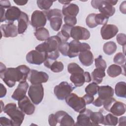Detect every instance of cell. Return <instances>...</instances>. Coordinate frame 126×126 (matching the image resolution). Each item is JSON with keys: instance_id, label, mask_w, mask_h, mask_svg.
<instances>
[{"instance_id": "obj_1", "label": "cell", "mask_w": 126, "mask_h": 126, "mask_svg": "<svg viewBox=\"0 0 126 126\" xmlns=\"http://www.w3.org/2000/svg\"><path fill=\"white\" fill-rule=\"evenodd\" d=\"M30 70V68L24 64L16 67L6 68L4 64L0 63V77L9 88L14 87L16 82L26 81Z\"/></svg>"}, {"instance_id": "obj_2", "label": "cell", "mask_w": 126, "mask_h": 126, "mask_svg": "<svg viewBox=\"0 0 126 126\" xmlns=\"http://www.w3.org/2000/svg\"><path fill=\"white\" fill-rule=\"evenodd\" d=\"M3 111L10 118L13 126H20L21 125L24 120L25 113L17 107L15 103L7 104L3 108Z\"/></svg>"}, {"instance_id": "obj_3", "label": "cell", "mask_w": 126, "mask_h": 126, "mask_svg": "<svg viewBox=\"0 0 126 126\" xmlns=\"http://www.w3.org/2000/svg\"><path fill=\"white\" fill-rule=\"evenodd\" d=\"M118 0H102L91 1L92 6L95 9H98L100 13L108 17L112 16L115 12V8L113 5H115Z\"/></svg>"}, {"instance_id": "obj_4", "label": "cell", "mask_w": 126, "mask_h": 126, "mask_svg": "<svg viewBox=\"0 0 126 126\" xmlns=\"http://www.w3.org/2000/svg\"><path fill=\"white\" fill-rule=\"evenodd\" d=\"M62 43L60 38L56 35L49 37L45 42L38 45L35 50L43 53H47L58 49L60 44Z\"/></svg>"}, {"instance_id": "obj_5", "label": "cell", "mask_w": 126, "mask_h": 126, "mask_svg": "<svg viewBox=\"0 0 126 126\" xmlns=\"http://www.w3.org/2000/svg\"><path fill=\"white\" fill-rule=\"evenodd\" d=\"M65 100L66 104L76 112L80 113L86 108V104L83 97H79L75 93H70Z\"/></svg>"}, {"instance_id": "obj_6", "label": "cell", "mask_w": 126, "mask_h": 126, "mask_svg": "<svg viewBox=\"0 0 126 126\" xmlns=\"http://www.w3.org/2000/svg\"><path fill=\"white\" fill-rule=\"evenodd\" d=\"M28 95L34 104H39L44 96V88L42 85L32 84L29 88Z\"/></svg>"}, {"instance_id": "obj_7", "label": "cell", "mask_w": 126, "mask_h": 126, "mask_svg": "<svg viewBox=\"0 0 126 126\" xmlns=\"http://www.w3.org/2000/svg\"><path fill=\"white\" fill-rule=\"evenodd\" d=\"M74 89L75 87L71 84L66 81H63L54 87V93L58 99L63 100L68 94L71 93Z\"/></svg>"}, {"instance_id": "obj_8", "label": "cell", "mask_w": 126, "mask_h": 126, "mask_svg": "<svg viewBox=\"0 0 126 126\" xmlns=\"http://www.w3.org/2000/svg\"><path fill=\"white\" fill-rule=\"evenodd\" d=\"M90 46L86 43H81L79 41L73 40L69 43V49L67 56L70 58H72L78 56L80 52L90 50Z\"/></svg>"}, {"instance_id": "obj_9", "label": "cell", "mask_w": 126, "mask_h": 126, "mask_svg": "<svg viewBox=\"0 0 126 126\" xmlns=\"http://www.w3.org/2000/svg\"><path fill=\"white\" fill-rule=\"evenodd\" d=\"M47 58V54L36 50L30 51L26 55V61L31 64L40 65L43 63Z\"/></svg>"}, {"instance_id": "obj_10", "label": "cell", "mask_w": 126, "mask_h": 126, "mask_svg": "<svg viewBox=\"0 0 126 126\" xmlns=\"http://www.w3.org/2000/svg\"><path fill=\"white\" fill-rule=\"evenodd\" d=\"M70 36L74 40L79 41L80 40H87L90 37L89 31L86 28L79 26L72 27L70 30Z\"/></svg>"}, {"instance_id": "obj_11", "label": "cell", "mask_w": 126, "mask_h": 126, "mask_svg": "<svg viewBox=\"0 0 126 126\" xmlns=\"http://www.w3.org/2000/svg\"><path fill=\"white\" fill-rule=\"evenodd\" d=\"M48 75L45 72L32 69L29 74L28 79L32 84H39L46 83L48 80Z\"/></svg>"}, {"instance_id": "obj_12", "label": "cell", "mask_w": 126, "mask_h": 126, "mask_svg": "<svg viewBox=\"0 0 126 126\" xmlns=\"http://www.w3.org/2000/svg\"><path fill=\"white\" fill-rule=\"evenodd\" d=\"M47 17L44 11L35 10L33 12L31 20V25L34 28H42L46 24Z\"/></svg>"}, {"instance_id": "obj_13", "label": "cell", "mask_w": 126, "mask_h": 126, "mask_svg": "<svg viewBox=\"0 0 126 126\" xmlns=\"http://www.w3.org/2000/svg\"><path fill=\"white\" fill-rule=\"evenodd\" d=\"M70 80L76 87L83 86L85 82H90L92 81V77L89 72H84L76 74H71Z\"/></svg>"}, {"instance_id": "obj_14", "label": "cell", "mask_w": 126, "mask_h": 126, "mask_svg": "<svg viewBox=\"0 0 126 126\" xmlns=\"http://www.w3.org/2000/svg\"><path fill=\"white\" fill-rule=\"evenodd\" d=\"M117 27L113 24H105L100 29V34L103 39L108 40L114 37L118 32Z\"/></svg>"}, {"instance_id": "obj_15", "label": "cell", "mask_w": 126, "mask_h": 126, "mask_svg": "<svg viewBox=\"0 0 126 126\" xmlns=\"http://www.w3.org/2000/svg\"><path fill=\"white\" fill-rule=\"evenodd\" d=\"M54 114L57 119L58 123H59L61 126H75L73 119L66 112L59 111Z\"/></svg>"}, {"instance_id": "obj_16", "label": "cell", "mask_w": 126, "mask_h": 126, "mask_svg": "<svg viewBox=\"0 0 126 126\" xmlns=\"http://www.w3.org/2000/svg\"><path fill=\"white\" fill-rule=\"evenodd\" d=\"M0 32L1 37H14L18 34V28L13 23L2 24L0 26Z\"/></svg>"}, {"instance_id": "obj_17", "label": "cell", "mask_w": 126, "mask_h": 126, "mask_svg": "<svg viewBox=\"0 0 126 126\" xmlns=\"http://www.w3.org/2000/svg\"><path fill=\"white\" fill-rule=\"evenodd\" d=\"M18 107L25 114L28 115H32L35 110V106L32 103L27 96L18 101Z\"/></svg>"}, {"instance_id": "obj_18", "label": "cell", "mask_w": 126, "mask_h": 126, "mask_svg": "<svg viewBox=\"0 0 126 126\" xmlns=\"http://www.w3.org/2000/svg\"><path fill=\"white\" fill-rule=\"evenodd\" d=\"M29 87V84L26 81L19 82L17 88L12 94L11 97L15 100H21L26 96Z\"/></svg>"}, {"instance_id": "obj_19", "label": "cell", "mask_w": 126, "mask_h": 126, "mask_svg": "<svg viewBox=\"0 0 126 126\" xmlns=\"http://www.w3.org/2000/svg\"><path fill=\"white\" fill-rule=\"evenodd\" d=\"M92 111L89 109L86 108L83 112L80 113L77 116L75 126H93V124L90 119V114Z\"/></svg>"}, {"instance_id": "obj_20", "label": "cell", "mask_w": 126, "mask_h": 126, "mask_svg": "<svg viewBox=\"0 0 126 126\" xmlns=\"http://www.w3.org/2000/svg\"><path fill=\"white\" fill-rule=\"evenodd\" d=\"M22 11L17 7L12 6L7 9L5 13V20L8 23H13L15 20H18L20 17Z\"/></svg>"}, {"instance_id": "obj_21", "label": "cell", "mask_w": 126, "mask_h": 126, "mask_svg": "<svg viewBox=\"0 0 126 126\" xmlns=\"http://www.w3.org/2000/svg\"><path fill=\"white\" fill-rule=\"evenodd\" d=\"M78 56L79 61L83 65L89 66L93 64L94 58L93 54L90 50H85L81 52Z\"/></svg>"}, {"instance_id": "obj_22", "label": "cell", "mask_w": 126, "mask_h": 126, "mask_svg": "<svg viewBox=\"0 0 126 126\" xmlns=\"http://www.w3.org/2000/svg\"><path fill=\"white\" fill-rule=\"evenodd\" d=\"M113 115L116 116H120L123 115L126 112V104L121 101L116 100L112 104L109 111Z\"/></svg>"}, {"instance_id": "obj_23", "label": "cell", "mask_w": 126, "mask_h": 126, "mask_svg": "<svg viewBox=\"0 0 126 126\" xmlns=\"http://www.w3.org/2000/svg\"><path fill=\"white\" fill-rule=\"evenodd\" d=\"M97 93L98 97L104 101L105 99L113 96L114 89L108 85L99 86Z\"/></svg>"}, {"instance_id": "obj_24", "label": "cell", "mask_w": 126, "mask_h": 126, "mask_svg": "<svg viewBox=\"0 0 126 126\" xmlns=\"http://www.w3.org/2000/svg\"><path fill=\"white\" fill-rule=\"evenodd\" d=\"M17 21L18 32L19 34H22L26 31L28 27L29 22L28 15L26 13L22 11L21 15Z\"/></svg>"}, {"instance_id": "obj_25", "label": "cell", "mask_w": 126, "mask_h": 126, "mask_svg": "<svg viewBox=\"0 0 126 126\" xmlns=\"http://www.w3.org/2000/svg\"><path fill=\"white\" fill-rule=\"evenodd\" d=\"M79 8L77 5L74 3H69L65 5L62 8V14L64 16H75L78 14Z\"/></svg>"}, {"instance_id": "obj_26", "label": "cell", "mask_w": 126, "mask_h": 126, "mask_svg": "<svg viewBox=\"0 0 126 126\" xmlns=\"http://www.w3.org/2000/svg\"><path fill=\"white\" fill-rule=\"evenodd\" d=\"M92 80L97 84H100L103 77L105 76V70L101 68H96L92 72Z\"/></svg>"}, {"instance_id": "obj_27", "label": "cell", "mask_w": 126, "mask_h": 126, "mask_svg": "<svg viewBox=\"0 0 126 126\" xmlns=\"http://www.w3.org/2000/svg\"><path fill=\"white\" fill-rule=\"evenodd\" d=\"M46 54L47 58L44 62V64L47 68H50L51 64L59 57L60 53L58 49H57Z\"/></svg>"}, {"instance_id": "obj_28", "label": "cell", "mask_w": 126, "mask_h": 126, "mask_svg": "<svg viewBox=\"0 0 126 126\" xmlns=\"http://www.w3.org/2000/svg\"><path fill=\"white\" fill-rule=\"evenodd\" d=\"M72 27L64 24L62 28L61 31L57 34V35L60 38L62 42H67V41L70 38V32Z\"/></svg>"}, {"instance_id": "obj_29", "label": "cell", "mask_w": 126, "mask_h": 126, "mask_svg": "<svg viewBox=\"0 0 126 126\" xmlns=\"http://www.w3.org/2000/svg\"><path fill=\"white\" fill-rule=\"evenodd\" d=\"M34 34L36 39L39 41H46L50 37L49 31L44 27L36 29Z\"/></svg>"}, {"instance_id": "obj_30", "label": "cell", "mask_w": 126, "mask_h": 126, "mask_svg": "<svg viewBox=\"0 0 126 126\" xmlns=\"http://www.w3.org/2000/svg\"><path fill=\"white\" fill-rule=\"evenodd\" d=\"M116 95L120 97L126 98V84L125 82L121 81L117 83L115 87Z\"/></svg>"}, {"instance_id": "obj_31", "label": "cell", "mask_w": 126, "mask_h": 126, "mask_svg": "<svg viewBox=\"0 0 126 126\" xmlns=\"http://www.w3.org/2000/svg\"><path fill=\"white\" fill-rule=\"evenodd\" d=\"M90 119L93 126L102 124L104 120V116L101 112H92L90 114Z\"/></svg>"}, {"instance_id": "obj_32", "label": "cell", "mask_w": 126, "mask_h": 126, "mask_svg": "<svg viewBox=\"0 0 126 126\" xmlns=\"http://www.w3.org/2000/svg\"><path fill=\"white\" fill-rule=\"evenodd\" d=\"M107 73L109 76L113 78L116 77L122 73V69L120 66L113 64L108 67Z\"/></svg>"}, {"instance_id": "obj_33", "label": "cell", "mask_w": 126, "mask_h": 126, "mask_svg": "<svg viewBox=\"0 0 126 126\" xmlns=\"http://www.w3.org/2000/svg\"><path fill=\"white\" fill-rule=\"evenodd\" d=\"M63 17L60 16H55L52 17L49 20L50 25L52 29L55 31H59L63 23Z\"/></svg>"}, {"instance_id": "obj_34", "label": "cell", "mask_w": 126, "mask_h": 126, "mask_svg": "<svg viewBox=\"0 0 126 126\" xmlns=\"http://www.w3.org/2000/svg\"><path fill=\"white\" fill-rule=\"evenodd\" d=\"M117 49L116 44L113 41H108L103 45V50L105 54L111 55L114 54Z\"/></svg>"}, {"instance_id": "obj_35", "label": "cell", "mask_w": 126, "mask_h": 126, "mask_svg": "<svg viewBox=\"0 0 126 126\" xmlns=\"http://www.w3.org/2000/svg\"><path fill=\"white\" fill-rule=\"evenodd\" d=\"M118 122V118L115 115L109 113L104 116V120L102 124L105 126H116Z\"/></svg>"}, {"instance_id": "obj_36", "label": "cell", "mask_w": 126, "mask_h": 126, "mask_svg": "<svg viewBox=\"0 0 126 126\" xmlns=\"http://www.w3.org/2000/svg\"><path fill=\"white\" fill-rule=\"evenodd\" d=\"M67 70L71 74L83 73L84 72V70L78 64L75 63H72L68 64L67 66Z\"/></svg>"}, {"instance_id": "obj_37", "label": "cell", "mask_w": 126, "mask_h": 126, "mask_svg": "<svg viewBox=\"0 0 126 126\" xmlns=\"http://www.w3.org/2000/svg\"><path fill=\"white\" fill-rule=\"evenodd\" d=\"M98 87L99 86L98 85L93 82L87 86L85 88V91L86 94L94 95L97 93Z\"/></svg>"}, {"instance_id": "obj_38", "label": "cell", "mask_w": 126, "mask_h": 126, "mask_svg": "<svg viewBox=\"0 0 126 126\" xmlns=\"http://www.w3.org/2000/svg\"><path fill=\"white\" fill-rule=\"evenodd\" d=\"M55 0H37L36 3L38 7L41 10H48L52 5L53 2Z\"/></svg>"}, {"instance_id": "obj_39", "label": "cell", "mask_w": 126, "mask_h": 126, "mask_svg": "<svg viewBox=\"0 0 126 126\" xmlns=\"http://www.w3.org/2000/svg\"><path fill=\"white\" fill-rule=\"evenodd\" d=\"M44 12L48 20H49L50 18L55 16H60L63 17L62 11L59 9H52L49 10L44 11Z\"/></svg>"}, {"instance_id": "obj_40", "label": "cell", "mask_w": 126, "mask_h": 126, "mask_svg": "<svg viewBox=\"0 0 126 126\" xmlns=\"http://www.w3.org/2000/svg\"><path fill=\"white\" fill-rule=\"evenodd\" d=\"M64 68V66L62 62L60 61H55L51 65L50 69L51 71L54 72L58 73L60 72L63 70Z\"/></svg>"}, {"instance_id": "obj_41", "label": "cell", "mask_w": 126, "mask_h": 126, "mask_svg": "<svg viewBox=\"0 0 126 126\" xmlns=\"http://www.w3.org/2000/svg\"><path fill=\"white\" fill-rule=\"evenodd\" d=\"M108 19V17L103 15L102 13L95 14V20L97 25H104L105 24H107Z\"/></svg>"}, {"instance_id": "obj_42", "label": "cell", "mask_w": 126, "mask_h": 126, "mask_svg": "<svg viewBox=\"0 0 126 126\" xmlns=\"http://www.w3.org/2000/svg\"><path fill=\"white\" fill-rule=\"evenodd\" d=\"M95 13H91L88 15L86 18V25L90 28H94L97 26L95 20Z\"/></svg>"}, {"instance_id": "obj_43", "label": "cell", "mask_w": 126, "mask_h": 126, "mask_svg": "<svg viewBox=\"0 0 126 126\" xmlns=\"http://www.w3.org/2000/svg\"><path fill=\"white\" fill-rule=\"evenodd\" d=\"M125 55L121 52H119L116 54L113 59V62L114 63L119 65H123L125 63Z\"/></svg>"}, {"instance_id": "obj_44", "label": "cell", "mask_w": 126, "mask_h": 126, "mask_svg": "<svg viewBox=\"0 0 126 126\" xmlns=\"http://www.w3.org/2000/svg\"><path fill=\"white\" fill-rule=\"evenodd\" d=\"M94 62L96 68H101L105 70L107 67V64L106 62L103 59L101 55H99L97 58L95 59Z\"/></svg>"}, {"instance_id": "obj_45", "label": "cell", "mask_w": 126, "mask_h": 126, "mask_svg": "<svg viewBox=\"0 0 126 126\" xmlns=\"http://www.w3.org/2000/svg\"><path fill=\"white\" fill-rule=\"evenodd\" d=\"M58 50L64 56H67L68 51L69 49V43L64 42L61 43L58 47Z\"/></svg>"}, {"instance_id": "obj_46", "label": "cell", "mask_w": 126, "mask_h": 126, "mask_svg": "<svg viewBox=\"0 0 126 126\" xmlns=\"http://www.w3.org/2000/svg\"><path fill=\"white\" fill-rule=\"evenodd\" d=\"M63 20L65 24L70 27H74L77 23V19L75 16H64Z\"/></svg>"}, {"instance_id": "obj_47", "label": "cell", "mask_w": 126, "mask_h": 126, "mask_svg": "<svg viewBox=\"0 0 126 126\" xmlns=\"http://www.w3.org/2000/svg\"><path fill=\"white\" fill-rule=\"evenodd\" d=\"M117 42L121 45L125 47L126 44V34L122 33H120L116 36Z\"/></svg>"}, {"instance_id": "obj_48", "label": "cell", "mask_w": 126, "mask_h": 126, "mask_svg": "<svg viewBox=\"0 0 126 126\" xmlns=\"http://www.w3.org/2000/svg\"><path fill=\"white\" fill-rule=\"evenodd\" d=\"M0 125L1 126H13V123L11 119L5 117L0 118Z\"/></svg>"}, {"instance_id": "obj_49", "label": "cell", "mask_w": 126, "mask_h": 126, "mask_svg": "<svg viewBox=\"0 0 126 126\" xmlns=\"http://www.w3.org/2000/svg\"><path fill=\"white\" fill-rule=\"evenodd\" d=\"M48 122L50 126H55L57 125L58 122L54 114H51L49 116Z\"/></svg>"}, {"instance_id": "obj_50", "label": "cell", "mask_w": 126, "mask_h": 126, "mask_svg": "<svg viewBox=\"0 0 126 126\" xmlns=\"http://www.w3.org/2000/svg\"><path fill=\"white\" fill-rule=\"evenodd\" d=\"M83 98L86 103V105L90 104L92 103L93 101L94 100V97L92 95L86 94L83 96Z\"/></svg>"}, {"instance_id": "obj_51", "label": "cell", "mask_w": 126, "mask_h": 126, "mask_svg": "<svg viewBox=\"0 0 126 126\" xmlns=\"http://www.w3.org/2000/svg\"><path fill=\"white\" fill-rule=\"evenodd\" d=\"M0 7L8 9L11 7L10 2L9 0H0Z\"/></svg>"}, {"instance_id": "obj_52", "label": "cell", "mask_w": 126, "mask_h": 126, "mask_svg": "<svg viewBox=\"0 0 126 126\" xmlns=\"http://www.w3.org/2000/svg\"><path fill=\"white\" fill-rule=\"evenodd\" d=\"M92 103L96 107H100L102 105H103V101L98 97L95 100L93 101Z\"/></svg>"}, {"instance_id": "obj_53", "label": "cell", "mask_w": 126, "mask_h": 126, "mask_svg": "<svg viewBox=\"0 0 126 126\" xmlns=\"http://www.w3.org/2000/svg\"><path fill=\"white\" fill-rule=\"evenodd\" d=\"M0 97L2 98L5 96L6 94V89L4 86V85L2 84H0Z\"/></svg>"}, {"instance_id": "obj_54", "label": "cell", "mask_w": 126, "mask_h": 126, "mask_svg": "<svg viewBox=\"0 0 126 126\" xmlns=\"http://www.w3.org/2000/svg\"><path fill=\"white\" fill-rule=\"evenodd\" d=\"M0 22H2L5 21V9L0 7Z\"/></svg>"}, {"instance_id": "obj_55", "label": "cell", "mask_w": 126, "mask_h": 126, "mask_svg": "<svg viewBox=\"0 0 126 126\" xmlns=\"http://www.w3.org/2000/svg\"><path fill=\"white\" fill-rule=\"evenodd\" d=\"M126 125V117L125 116L121 117L119 119V126H125Z\"/></svg>"}, {"instance_id": "obj_56", "label": "cell", "mask_w": 126, "mask_h": 126, "mask_svg": "<svg viewBox=\"0 0 126 126\" xmlns=\"http://www.w3.org/2000/svg\"><path fill=\"white\" fill-rule=\"evenodd\" d=\"M120 10L121 12L124 14H126V1H124L121 3L120 6Z\"/></svg>"}, {"instance_id": "obj_57", "label": "cell", "mask_w": 126, "mask_h": 126, "mask_svg": "<svg viewBox=\"0 0 126 126\" xmlns=\"http://www.w3.org/2000/svg\"><path fill=\"white\" fill-rule=\"evenodd\" d=\"M14 2L18 5H24L28 2V0H14Z\"/></svg>"}, {"instance_id": "obj_58", "label": "cell", "mask_w": 126, "mask_h": 126, "mask_svg": "<svg viewBox=\"0 0 126 126\" xmlns=\"http://www.w3.org/2000/svg\"><path fill=\"white\" fill-rule=\"evenodd\" d=\"M59 2L61 3L62 4H63L65 5H67L69 3H70V1H67V0H59Z\"/></svg>"}, {"instance_id": "obj_59", "label": "cell", "mask_w": 126, "mask_h": 126, "mask_svg": "<svg viewBox=\"0 0 126 126\" xmlns=\"http://www.w3.org/2000/svg\"><path fill=\"white\" fill-rule=\"evenodd\" d=\"M0 103H1V111H0V112H1L2 111V110H3L2 107H3V106H4V105L3 106V102H2V100H0Z\"/></svg>"}]
</instances>
